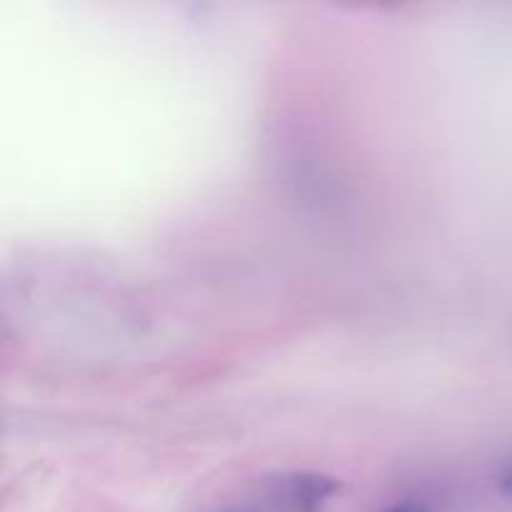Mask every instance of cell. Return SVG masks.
<instances>
[{
	"instance_id": "2",
	"label": "cell",
	"mask_w": 512,
	"mask_h": 512,
	"mask_svg": "<svg viewBox=\"0 0 512 512\" xmlns=\"http://www.w3.org/2000/svg\"><path fill=\"white\" fill-rule=\"evenodd\" d=\"M498 488H500V493L505 495V498H510V500H512V460H510L508 465H505L503 473H500V478H498Z\"/></svg>"
},
{
	"instance_id": "1",
	"label": "cell",
	"mask_w": 512,
	"mask_h": 512,
	"mask_svg": "<svg viewBox=\"0 0 512 512\" xmlns=\"http://www.w3.org/2000/svg\"><path fill=\"white\" fill-rule=\"evenodd\" d=\"M340 490V483L320 473H288L273 480L268 500L278 512H320Z\"/></svg>"
},
{
	"instance_id": "4",
	"label": "cell",
	"mask_w": 512,
	"mask_h": 512,
	"mask_svg": "<svg viewBox=\"0 0 512 512\" xmlns=\"http://www.w3.org/2000/svg\"><path fill=\"white\" fill-rule=\"evenodd\" d=\"M220 512H260V510H253V508H233V510H220Z\"/></svg>"
},
{
	"instance_id": "3",
	"label": "cell",
	"mask_w": 512,
	"mask_h": 512,
	"mask_svg": "<svg viewBox=\"0 0 512 512\" xmlns=\"http://www.w3.org/2000/svg\"><path fill=\"white\" fill-rule=\"evenodd\" d=\"M380 512H428V510L418 503H398V505H390V508H385Z\"/></svg>"
}]
</instances>
